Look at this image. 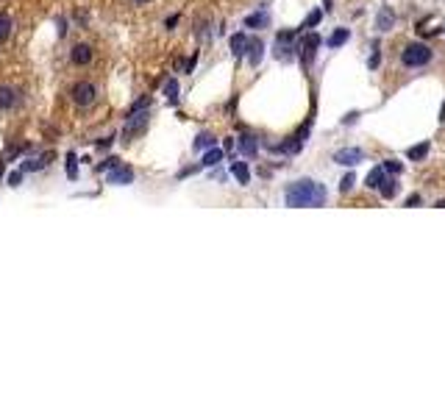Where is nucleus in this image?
Segmentation results:
<instances>
[{"mask_svg": "<svg viewBox=\"0 0 445 417\" xmlns=\"http://www.w3.org/2000/svg\"><path fill=\"white\" fill-rule=\"evenodd\" d=\"M351 186H354V175H345V178H342V184H340V189H342V192H348Z\"/></svg>", "mask_w": 445, "mask_h": 417, "instance_id": "b1692460", "label": "nucleus"}, {"mask_svg": "<svg viewBox=\"0 0 445 417\" xmlns=\"http://www.w3.org/2000/svg\"><path fill=\"white\" fill-rule=\"evenodd\" d=\"M334 161H337V164H345V167H354V164L365 161V150H359V148H342V150L334 153Z\"/></svg>", "mask_w": 445, "mask_h": 417, "instance_id": "0eeeda50", "label": "nucleus"}, {"mask_svg": "<svg viewBox=\"0 0 445 417\" xmlns=\"http://www.w3.org/2000/svg\"><path fill=\"white\" fill-rule=\"evenodd\" d=\"M428 148H431V145H428V139H426V142H420V145L409 148V150H406V159H409V161H420V159H426V156H428Z\"/></svg>", "mask_w": 445, "mask_h": 417, "instance_id": "9b49d317", "label": "nucleus"}, {"mask_svg": "<svg viewBox=\"0 0 445 417\" xmlns=\"http://www.w3.org/2000/svg\"><path fill=\"white\" fill-rule=\"evenodd\" d=\"M323 20V12H312L309 17H306V23H304V28H312V26H317Z\"/></svg>", "mask_w": 445, "mask_h": 417, "instance_id": "5701e85b", "label": "nucleus"}, {"mask_svg": "<svg viewBox=\"0 0 445 417\" xmlns=\"http://www.w3.org/2000/svg\"><path fill=\"white\" fill-rule=\"evenodd\" d=\"M262 51H265L262 39H256V37H248V45H245V56H248L251 67H256V64L262 62Z\"/></svg>", "mask_w": 445, "mask_h": 417, "instance_id": "6e6552de", "label": "nucleus"}, {"mask_svg": "<svg viewBox=\"0 0 445 417\" xmlns=\"http://www.w3.org/2000/svg\"><path fill=\"white\" fill-rule=\"evenodd\" d=\"M437 208H445V197H442V200H437Z\"/></svg>", "mask_w": 445, "mask_h": 417, "instance_id": "c85d7f7f", "label": "nucleus"}, {"mask_svg": "<svg viewBox=\"0 0 445 417\" xmlns=\"http://www.w3.org/2000/svg\"><path fill=\"white\" fill-rule=\"evenodd\" d=\"M392 26H395V12L390 6H384L378 12V17H376V28L378 31H392Z\"/></svg>", "mask_w": 445, "mask_h": 417, "instance_id": "1a4fd4ad", "label": "nucleus"}, {"mask_svg": "<svg viewBox=\"0 0 445 417\" xmlns=\"http://www.w3.org/2000/svg\"><path fill=\"white\" fill-rule=\"evenodd\" d=\"M175 92H178V84H175V81H170V84H167V95H170V98H175Z\"/></svg>", "mask_w": 445, "mask_h": 417, "instance_id": "393cba45", "label": "nucleus"}, {"mask_svg": "<svg viewBox=\"0 0 445 417\" xmlns=\"http://www.w3.org/2000/svg\"><path fill=\"white\" fill-rule=\"evenodd\" d=\"M406 203H409V206H417V203H420V195H412Z\"/></svg>", "mask_w": 445, "mask_h": 417, "instance_id": "a878e982", "label": "nucleus"}, {"mask_svg": "<svg viewBox=\"0 0 445 417\" xmlns=\"http://www.w3.org/2000/svg\"><path fill=\"white\" fill-rule=\"evenodd\" d=\"M232 172L237 175L240 184H251V167H248L245 161H234V164H232Z\"/></svg>", "mask_w": 445, "mask_h": 417, "instance_id": "f8f14e48", "label": "nucleus"}, {"mask_svg": "<svg viewBox=\"0 0 445 417\" xmlns=\"http://www.w3.org/2000/svg\"><path fill=\"white\" fill-rule=\"evenodd\" d=\"M245 26H248V28H265V26H268V15H265V12L248 15V17H245Z\"/></svg>", "mask_w": 445, "mask_h": 417, "instance_id": "2eb2a0df", "label": "nucleus"}, {"mask_svg": "<svg viewBox=\"0 0 445 417\" xmlns=\"http://www.w3.org/2000/svg\"><path fill=\"white\" fill-rule=\"evenodd\" d=\"M439 123H445V103H442V109H439Z\"/></svg>", "mask_w": 445, "mask_h": 417, "instance_id": "cd10ccee", "label": "nucleus"}, {"mask_svg": "<svg viewBox=\"0 0 445 417\" xmlns=\"http://www.w3.org/2000/svg\"><path fill=\"white\" fill-rule=\"evenodd\" d=\"M384 172H387L384 167H376V170H370V175H367V181H365V184H367L370 189H378V186L384 184V178H387Z\"/></svg>", "mask_w": 445, "mask_h": 417, "instance_id": "ddd939ff", "label": "nucleus"}, {"mask_svg": "<svg viewBox=\"0 0 445 417\" xmlns=\"http://www.w3.org/2000/svg\"><path fill=\"white\" fill-rule=\"evenodd\" d=\"M0 175H3V164H0Z\"/></svg>", "mask_w": 445, "mask_h": 417, "instance_id": "c756f323", "label": "nucleus"}, {"mask_svg": "<svg viewBox=\"0 0 445 417\" xmlns=\"http://www.w3.org/2000/svg\"><path fill=\"white\" fill-rule=\"evenodd\" d=\"M12 31H15V23H12V17H9L6 12H0V45H6V42H9Z\"/></svg>", "mask_w": 445, "mask_h": 417, "instance_id": "9d476101", "label": "nucleus"}, {"mask_svg": "<svg viewBox=\"0 0 445 417\" xmlns=\"http://www.w3.org/2000/svg\"><path fill=\"white\" fill-rule=\"evenodd\" d=\"M150 0H131V6H148Z\"/></svg>", "mask_w": 445, "mask_h": 417, "instance_id": "bb28decb", "label": "nucleus"}, {"mask_svg": "<svg viewBox=\"0 0 445 417\" xmlns=\"http://www.w3.org/2000/svg\"><path fill=\"white\" fill-rule=\"evenodd\" d=\"M67 95H70V103H73L76 109H92V106L98 103V98H101V89H98L95 81L81 78V81H76V84L70 87Z\"/></svg>", "mask_w": 445, "mask_h": 417, "instance_id": "f03ea898", "label": "nucleus"}, {"mask_svg": "<svg viewBox=\"0 0 445 417\" xmlns=\"http://www.w3.org/2000/svg\"><path fill=\"white\" fill-rule=\"evenodd\" d=\"M348 37H351V31H348V28H340V31H334V34H331L329 45H331V48H340V45H345V42H348Z\"/></svg>", "mask_w": 445, "mask_h": 417, "instance_id": "a211bd4d", "label": "nucleus"}, {"mask_svg": "<svg viewBox=\"0 0 445 417\" xmlns=\"http://www.w3.org/2000/svg\"><path fill=\"white\" fill-rule=\"evenodd\" d=\"M220 159H222V153H220V150H209V153L203 156V164H206V167H214Z\"/></svg>", "mask_w": 445, "mask_h": 417, "instance_id": "aec40b11", "label": "nucleus"}, {"mask_svg": "<svg viewBox=\"0 0 445 417\" xmlns=\"http://www.w3.org/2000/svg\"><path fill=\"white\" fill-rule=\"evenodd\" d=\"M284 200H287V206H298V208H304V206H320V203L326 200V189H323L317 181H312V178H301V181H295V184L287 186Z\"/></svg>", "mask_w": 445, "mask_h": 417, "instance_id": "f257e3e1", "label": "nucleus"}, {"mask_svg": "<svg viewBox=\"0 0 445 417\" xmlns=\"http://www.w3.org/2000/svg\"><path fill=\"white\" fill-rule=\"evenodd\" d=\"M92 59H95V48H92L89 42H76V45L70 48V64H76V67H89Z\"/></svg>", "mask_w": 445, "mask_h": 417, "instance_id": "39448f33", "label": "nucleus"}, {"mask_svg": "<svg viewBox=\"0 0 445 417\" xmlns=\"http://www.w3.org/2000/svg\"><path fill=\"white\" fill-rule=\"evenodd\" d=\"M109 181H112V184H131V181H134V172H131L128 167H123V170H114V172L109 175Z\"/></svg>", "mask_w": 445, "mask_h": 417, "instance_id": "4468645a", "label": "nucleus"}, {"mask_svg": "<svg viewBox=\"0 0 445 417\" xmlns=\"http://www.w3.org/2000/svg\"><path fill=\"white\" fill-rule=\"evenodd\" d=\"M384 170H387V172H392V175H398V172L403 170V164H401V161H395V159H387V161H384Z\"/></svg>", "mask_w": 445, "mask_h": 417, "instance_id": "4be33fe9", "label": "nucleus"}, {"mask_svg": "<svg viewBox=\"0 0 445 417\" xmlns=\"http://www.w3.org/2000/svg\"><path fill=\"white\" fill-rule=\"evenodd\" d=\"M378 189H381V195H384V197H395V192H398V181H395V178H384V184H381Z\"/></svg>", "mask_w": 445, "mask_h": 417, "instance_id": "6ab92c4d", "label": "nucleus"}, {"mask_svg": "<svg viewBox=\"0 0 445 417\" xmlns=\"http://www.w3.org/2000/svg\"><path fill=\"white\" fill-rule=\"evenodd\" d=\"M211 145H214V136H211V134H200L198 142H195L198 150H200V148H211Z\"/></svg>", "mask_w": 445, "mask_h": 417, "instance_id": "412c9836", "label": "nucleus"}, {"mask_svg": "<svg viewBox=\"0 0 445 417\" xmlns=\"http://www.w3.org/2000/svg\"><path fill=\"white\" fill-rule=\"evenodd\" d=\"M23 103V89L15 84H0V114H12Z\"/></svg>", "mask_w": 445, "mask_h": 417, "instance_id": "20e7f679", "label": "nucleus"}, {"mask_svg": "<svg viewBox=\"0 0 445 417\" xmlns=\"http://www.w3.org/2000/svg\"><path fill=\"white\" fill-rule=\"evenodd\" d=\"M317 48H320V37H317V34H306V37H304V42H301V62H304L306 67L315 62Z\"/></svg>", "mask_w": 445, "mask_h": 417, "instance_id": "423d86ee", "label": "nucleus"}, {"mask_svg": "<svg viewBox=\"0 0 445 417\" xmlns=\"http://www.w3.org/2000/svg\"><path fill=\"white\" fill-rule=\"evenodd\" d=\"M245 45H248V37H245V34H234V37H232V51H234V56H243V53H245Z\"/></svg>", "mask_w": 445, "mask_h": 417, "instance_id": "f3484780", "label": "nucleus"}, {"mask_svg": "<svg viewBox=\"0 0 445 417\" xmlns=\"http://www.w3.org/2000/svg\"><path fill=\"white\" fill-rule=\"evenodd\" d=\"M240 148H243V153H245V156H254V153H256V148H259V145H256V136H254V134H245V136L240 139Z\"/></svg>", "mask_w": 445, "mask_h": 417, "instance_id": "dca6fc26", "label": "nucleus"}, {"mask_svg": "<svg viewBox=\"0 0 445 417\" xmlns=\"http://www.w3.org/2000/svg\"><path fill=\"white\" fill-rule=\"evenodd\" d=\"M401 62H403V67H423V64L431 62V48L423 45V42H412V45L403 48Z\"/></svg>", "mask_w": 445, "mask_h": 417, "instance_id": "7ed1b4c3", "label": "nucleus"}]
</instances>
